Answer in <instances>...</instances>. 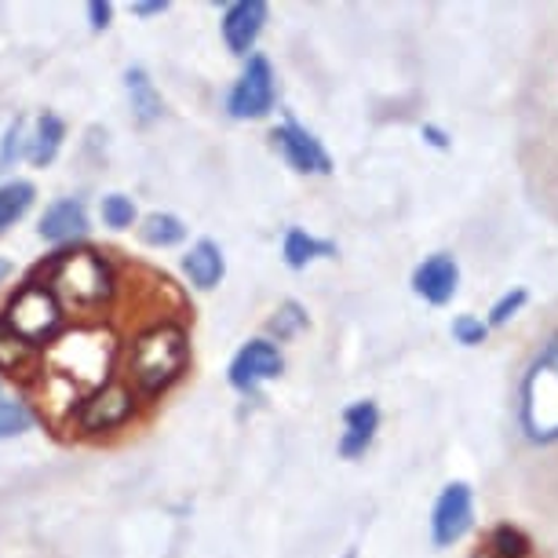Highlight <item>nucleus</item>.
Segmentation results:
<instances>
[{"mask_svg": "<svg viewBox=\"0 0 558 558\" xmlns=\"http://www.w3.org/2000/svg\"><path fill=\"white\" fill-rule=\"evenodd\" d=\"M530 555H533L530 541L519 530H511V525H500L475 558H530Z\"/></svg>", "mask_w": 558, "mask_h": 558, "instance_id": "20", "label": "nucleus"}, {"mask_svg": "<svg viewBox=\"0 0 558 558\" xmlns=\"http://www.w3.org/2000/svg\"><path fill=\"white\" fill-rule=\"evenodd\" d=\"M4 325L26 343H48L51 336L62 329V303L51 296L48 286H26L19 296L8 303Z\"/></svg>", "mask_w": 558, "mask_h": 558, "instance_id": "4", "label": "nucleus"}, {"mask_svg": "<svg viewBox=\"0 0 558 558\" xmlns=\"http://www.w3.org/2000/svg\"><path fill=\"white\" fill-rule=\"evenodd\" d=\"M274 143H278V150L289 157L292 168H300V172H332V161L329 154H325V146L314 140L307 129H300L296 121H286L281 129H274Z\"/></svg>", "mask_w": 558, "mask_h": 558, "instance_id": "9", "label": "nucleus"}, {"mask_svg": "<svg viewBox=\"0 0 558 558\" xmlns=\"http://www.w3.org/2000/svg\"><path fill=\"white\" fill-rule=\"evenodd\" d=\"M263 23H267V4H263V0H238V4H230L223 15V37L230 51L245 56V51L256 45Z\"/></svg>", "mask_w": 558, "mask_h": 558, "instance_id": "11", "label": "nucleus"}, {"mask_svg": "<svg viewBox=\"0 0 558 558\" xmlns=\"http://www.w3.org/2000/svg\"><path fill=\"white\" fill-rule=\"evenodd\" d=\"M286 368L281 362V351L267 340H252L248 347H241L238 357L230 362V384L238 387V391L252 395L263 380H274V376Z\"/></svg>", "mask_w": 558, "mask_h": 558, "instance_id": "8", "label": "nucleus"}, {"mask_svg": "<svg viewBox=\"0 0 558 558\" xmlns=\"http://www.w3.org/2000/svg\"><path fill=\"white\" fill-rule=\"evenodd\" d=\"M29 427H34V413L23 402H0V438L23 435Z\"/></svg>", "mask_w": 558, "mask_h": 558, "instance_id": "22", "label": "nucleus"}, {"mask_svg": "<svg viewBox=\"0 0 558 558\" xmlns=\"http://www.w3.org/2000/svg\"><path fill=\"white\" fill-rule=\"evenodd\" d=\"M124 84H129V96H132L135 118H140L143 124H150V121L161 118V96H157L154 81L146 77V70L132 66L129 73H124Z\"/></svg>", "mask_w": 558, "mask_h": 558, "instance_id": "16", "label": "nucleus"}, {"mask_svg": "<svg viewBox=\"0 0 558 558\" xmlns=\"http://www.w3.org/2000/svg\"><path fill=\"white\" fill-rule=\"evenodd\" d=\"M343 438H340V452L343 457H362L368 449V441H373L376 427H380V409L373 402H354L343 409Z\"/></svg>", "mask_w": 558, "mask_h": 558, "instance_id": "12", "label": "nucleus"}, {"mask_svg": "<svg viewBox=\"0 0 558 558\" xmlns=\"http://www.w3.org/2000/svg\"><path fill=\"white\" fill-rule=\"evenodd\" d=\"M8 274H12V267H8V263H4V259H0V281H4V278H8Z\"/></svg>", "mask_w": 558, "mask_h": 558, "instance_id": "31", "label": "nucleus"}, {"mask_svg": "<svg viewBox=\"0 0 558 558\" xmlns=\"http://www.w3.org/2000/svg\"><path fill=\"white\" fill-rule=\"evenodd\" d=\"M48 289L59 303H70V307L81 311H96L102 303H110L113 289V270L110 263L92 248H77V252H62V256L51 263L48 270Z\"/></svg>", "mask_w": 558, "mask_h": 558, "instance_id": "2", "label": "nucleus"}, {"mask_svg": "<svg viewBox=\"0 0 558 558\" xmlns=\"http://www.w3.org/2000/svg\"><path fill=\"white\" fill-rule=\"evenodd\" d=\"M471 519H475L471 486L468 482H449V486L441 489L435 511H430V536H435L438 547L457 544L460 536L471 530Z\"/></svg>", "mask_w": 558, "mask_h": 558, "instance_id": "7", "label": "nucleus"}, {"mask_svg": "<svg viewBox=\"0 0 558 558\" xmlns=\"http://www.w3.org/2000/svg\"><path fill=\"white\" fill-rule=\"evenodd\" d=\"M530 300V292L525 289H511V292H504V296L497 300V307L489 311V325H508L514 314H519L522 303Z\"/></svg>", "mask_w": 558, "mask_h": 558, "instance_id": "26", "label": "nucleus"}, {"mask_svg": "<svg viewBox=\"0 0 558 558\" xmlns=\"http://www.w3.org/2000/svg\"><path fill=\"white\" fill-rule=\"evenodd\" d=\"M135 413V395L124 384H102L77 405V427L88 435H102V430H118Z\"/></svg>", "mask_w": 558, "mask_h": 558, "instance_id": "5", "label": "nucleus"}, {"mask_svg": "<svg viewBox=\"0 0 558 558\" xmlns=\"http://www.w3.org/2000/svg\"><path fill=\"white\" fill-rule=\"evenodd\" d=\"M186 357H191V343H186L183 325L161 322L132 343L129 380L135 384V391L157 395L179 380V373L186 368Z\"/></svg>", "mask_w": 558, "mask_h": 558, "instance_id": "1", "label": "nucleus"}, {"mask_svg": "<svg viewBox=\"0 0 558 558\" xmlns=\"http://www.w3.org/2000/svg\"><path fill=\"white\" fill-rule=\"evenodd\" d=\"M140 234H143L146 245L168 248V245H179V241L186 238V227H183V219H175V216H168V213H154V216L143 219Z\"/></svg>", "mask_w": 558, "mask_h": 558, "instance_id": "19", "label": "nucleus"}, {"mask_svg": "<svg viewBox=\"0 0 558 558\" xmlns=\"http://www.w3.org/2000/svg\"><path fill=\"white\" fill-rule=\"evenodd\" d=\"M230 113H234L238 121H256L263 113H270L274 107V70L270 62L263 56H252L245 73H241V81L234 84V92H230Z\"/></svg>", "mask_w": 558, "mask_h": 558, "instance_id": "6", "label": "nucleus"}, {"mask_svg": "<svg viewBox=\"0 0 558 558\" xmlns=\"http://www.w3.org/2000/svg\"><path fill=\"white\" fill-rule=\"evenodd\" d=\"M303 322H307V314H303L300 303H286V307L278 311V318L270 322V332L278 336V340H289L292 332L303 329Z\"/></svg>", "mask_w": 558, "mask_h": 558, "instance_id": "24", "label": "nucleus"}, {"mask_svg": "<svg viewBox=\"0 0 558 558\" xmlns=\"http://www.w3.org/2000/svg\"><path fill=\"white\" fill-rule=\"evenodd\" d=\"M62 135H66V129H62V121L56 118V113H45V118L37 121V132H34V140H29L26 146V157L34 165H51L56 161V154H59V146H62Z\"/></svg>", "mask_w": 558, "mask_h": 558, "instance_id": "17", "label": "nucleus"}, {"mask_svg": "<svg viewBox=\"0 0 558 558\" xmlns=\"http://www.w3.org/2000/svg\"><path fill=\"white\" fill-rule=\"evenodd\" d=\"M132 219H135V205H132V197H124V194H110V197H102V223H107V227L124 230V227H132Z\"/></svg>", "mask_w": 558, "mask_h": 558, "instance_id": "23", "label": "nucleus"}, {"mask_svg": "<svg viewBox=\"0 0 558 558\" xmlns=\"http://www.w3.org/2000/svg\"><path fill=\"white\" fill-rule=\"evenodd\" d=\"M135 15H161L168 12V0H150V4H132Z\"/></svg>", "mask_w": 558, "mask_h": 558, "instance_id": "29", "label": "nucleus"}, {"mask_svg": "<svg viewBox=\"0 0 558 558\" xmlns=\"http://www.w3.org/2000/svg\"><path fill=\"white\" fill-rule=\"evenodd\" d=\"M457 286H460V267L449 252H438V256L424 259L413 274L416 296H424L427 303H435V307H441V303H449L457 296Z\"/></svg>", "mask_w": 558, "mask_h": 558, "instance_id": "10", "label": "nucleus"}, {"mask_svg": "<svg viewBox=\"0 0 558 558\" xmlns=\"http://www.w3.org/2000/svg\"><path fill=\"white\" fill-rule=\"evenodd\" d=\"M0 368L8 376H19V380H26L37 368V347L8 329L4 318H0Z\"/></svg>", "mask_w": 558, "mask_h": 558, "instance_id": "15", "label": "nucleus"}, {"mask_svg": "<svg viewBox=\"0 0 558 558\" xmlns=\"http://www.w3.org/2000/svg\"><path fill=\"white\" fill-rule=\"evenodd\" d=\"M424 140H427L430 146H438V150H446V146H449V140H446V135H441L438 129H430V124H427V129H424Z\"/></svg>", "mask_w": 558, "mask_h": 558, "instance_id": "30", "label": "nucleus"}, {"mask_svg": "<svg viewBox=\"0 0 558 558\" xmlns=\"http://www.w3.org/2000/svg\"><path fill=\"white\" fill-rule=\"evenodd\" d=\"M322 256H336V245L332 241H318V238H311L307 230H289L286 234V263L292 270H303L307 263L314 259H322Z\"/></svg>", "mask_w": 558, "mask_h": 558, "instance_id": "18", "label": "nucleus"}, {"mask_svg": "<svg viewBox=\"0 0 558 558\" xmlns=\"http://www.w3.org/2000/svg\"><path fill=\"white\" fill-rule=\"evenodd\" d=\"M84 230H88V213H84V205L73 202V197H66V202H59V205H51L48 213H45V219H40V238L56 241V245L81 238Z\"/></svg>", "mask_w": 558, "mask_h": 558, "instance_id": "13", "label": "nucleus"}, {"mask_svg": "<svg viewBox=\"0 0 558 558\" xmlns=\"http://www.w3.org/2000/svg\"><path fill=\"white\" fill-rule=\"evenodd\" d=\"M88 15H92V26H96V29H107V26H110L113 8L107 4V0H92V4H88Z\"/></svg>", "mask_w": 558, "mask_h": 558, "instance_id": "28", "label": "nucleus"}, {"mask_svg": "<svg viewBox=\"0 0 558 558\" xmlns=\"http://www.w3.org/2000/svg\"><path fill=\"white\" fill-rule=\"evenodd\" d=\"M186 274H191V281L197 289H213L219 286V278H223V252H219L216 241H197V245L186 252L183 259Z\"/></svg>", "mask_w": 558, "mask_h": 558, "instance_id": "14", "label": "nucleus"}, {"mask_svg": "<svg viewBox=\"0 0 558 558\" xmlns=\"http://www.w3.org/2000/svg\"><path fill=\"white\" fill-rule=\"evenodd\" d=\"M29 205H34V186H29V183L0 186V230L12 227L15 219H23Z\"/></svg>", "mask_w": 558, "mask_h": 558, "instance_id": "21", "label": "nucleus"}, {"mask_svg": "<svg viewBox=\"0 0 558 558\" xmlns=\"http://www.w3.org/2000/svg\"><path fill=\"white\" fill-rule=\"evenodd\" d=\"M23 154V121H15L4 135V150H0V165H12V157Z\"/></svg>", "mask_w": 558, "mask_h": 558, "instance_id": "27", "label": "nucleus"}, {"mask_svg": "<svg viewBox=\"0 0 558 558\" xmlns=\"http://www.w3.org/2000/svg\"><path fill=\"white\" fill-rule=\"evenodd\" d=\"M452 336H457V343H463V347H478V343H486L489 325L471 318V314H463V318L452 322Z\"/></svg>", "mask_w": 558, "mask_h": 558, "instance_id": "25", "label": "nucleus"}, {"mask_svg": "<svg viewBox=\"0 0 558 558\" xmlns=\"http://www.w3.org/2000/svg\"><path fill=\"white\" fill-rule=\"evenodd\" d=\"M522 424L533 441L558 438V332L547 340L522 387Z\"/></svg>", "mask_w": 558, "mask_h": 558, "instance_id": "3", "label": "nucleus"}]
</instances>
